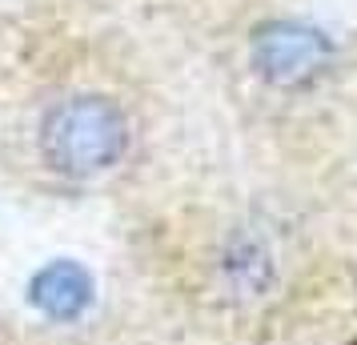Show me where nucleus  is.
I'll use <instances>...</instances> for the list:
<instances>
[{
	"instance_id": "nucleus-1",
	"label": "nucleus",
	"mask_w": 357,
	"mask_h": 345,
	"mask_svg": "<svg viewBox=\"0 0 357 345\" xmlns=\"http://www.w3.org/2000/svg\"><path fill=\"white\" fill-rule=\"evenodd\" d=\"M40 148L45 161L65 177H93L113 169L129 148V121L109 97H81L61 100L45 125H40Z\"/></svg>"
},
{
	"instance_id": "nucleus-2",
	"label": "nucleus",
	"mask_w": 357,
	"mask_h": 345,
	"mask_svg": "<svg viewBox=\"0 0 357 345\" xmlns=\"http://www.w3.org/2000/svg\"><path fill=\"white\" fill-rule=\"evenodd\" d=\"M333 61V40L305 20H265L253 33V68L277 89L317 81Z\"/></svg>"
},
{
	"instance_id": "nucleus-3",
	"label": "nucleus",
	"mask_w": 357,
	"mask_h": 345,
	"mask_svg": "<svg viewBox=\"0 0 357 345\" xmlns=\"http://www.w3.org/2000/svg\"><path fill=\"white\" fill-rule=\"evenodd\" d=\"M29 301L52 321H73L93 301V277L77 261H52L29 281Z\"/></svg>"
}]
</instances>
